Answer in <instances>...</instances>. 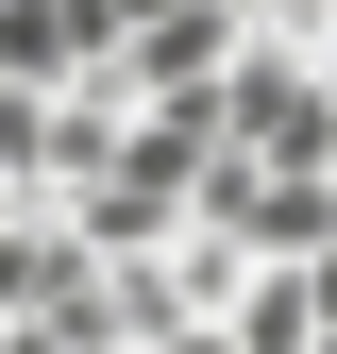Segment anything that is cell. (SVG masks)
I'll list each match as a JSON object with an SVG mask.
<instances>
[{
  "instance_id": "obj_1",
  "label": "cell",
  "mask_w": 337,
  "mask_h": 354,
  "mask_svg": "<svg viewBox=\"0 0 337 354\" xmlns=\"http://www.w3.org/2000/svg\"><path fill=\"white\" fill-rule=\"evenodd\" d=\"M220 337H236V354H320V287H304V270H253Z\"/></svg>"
}]
</instances>
